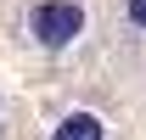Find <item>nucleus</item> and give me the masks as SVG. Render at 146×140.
<instances>
[{"label": "nucleus", "instance_id": "nucleus-1", "mask_svg": "<svg viewBox=\"0 0 146 140\" xmlns=\"http://www.w3.org/2000/svg\"><path fill=\"white\" fill-rule=\"evenodd\" d=\"M28 34L45 51H68L73 39L84 34V6L79 0H39L34 11H28Z\"/></svg>", "mask_w": 146, "mask_h": 140}, {"label": "nucleus", "instance_id": "nucleus-2", "mask_svg": "<svg viewBox=\"0 0 146 140\" xmlns=\"http://www.w3.org/2000/svg\"><path fill=\"white\" fill-rule=\"evenodd\" d=\"M51 140H107V123L96 118V112H68L51 129Z\"/></svg>", "mask_w": 146, "mask_h": 140}, {"label": "nucleus", "instance_id": "nucleus-3", "mask_svg": "<svg viewBox=\"0 0 146 140\" xmlns=\"http://www.w3.org/2000/svg\"><path fill=\"white\" fill-rule=\"evenodd\" d=\"M124 17L135 22V28H146V0H129V6H124Z\"/></svg>", "mask_w": 146, "mask_h": 140}]
</instances>
